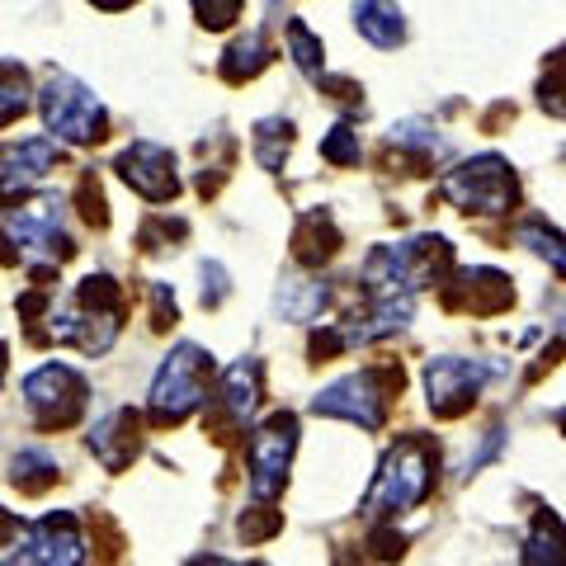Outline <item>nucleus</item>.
Returning <instances> with one entry per match:
<instances>
[{
	"mask_svg": "<svg viewBox=\"0 0 566 566\" xmlns=\"http://www.w3.org/2000/svg\"><path fill=\"white\" fill-rule=\"evenodd\" d=\"M515 241L528 245V251H534L538 260H547L557 274H566V237L557 232V227H547L543 218H528V222H520Z\"/></svg>",
	"mask_w": 566,
	"mask_h": 566,
	"instance_id": "nucleus-23",
	"label": "nucleus"
},
{
	"mask_svg": "<svg viewBox=\"0 0 566 566\" xmlns=\"http://www.w3.org/2000/svg\"><path fill=\"white\" fill-rule=\"evenodd\" d=\"M208 378H212V359L199 345H175L166 354L161 374L151 382L147 397V416L151 424H180L208 401Z\"/></svg>",
	"mask_w": 566,
	"mask_h": 566,
	"instance_id": "nucleus-4",
	"label": "nucleus"
},
{
	"mask_svg": "<svg viewBox=\"0 0 566 566\" xmlns=\"http://www.w3.org/2000/svg\"><path fill=\"white\" fill-rule=\"evenodd\" d=\"M48 335L57 345H76L81 354H104L118 340L123 326V289L109 274H91L76 283V293L62 307H52Z\"/></svg>",
	"mask_w": 566,
	"mask_h": 566,
	"instance_id": "nucleus-2",
	"label": "nucleus"
},
{
	"mask_svg": "<svg viewBox=\"0 0 566 566\" xmlns=\"http://www.w3.org/2000/svg\"><path fill=\"white\" fill-rule=\"evenodd\" d=\"M444 199L463 212H482V218H495V212H510L520 199V185H515V170H510L501 156H472L458 170L444 175Z\"/></svg>",
	"mask_w": 566,
	"mask_h": 566,
	"instance_id": "nucleus-6",
	"label": "nucleus"
},
{
	"mask_svg": "<svg viewBox=\"0 0 566 566\" xmlns=\"http://www.w3.org/2000/svg\"><path fill=\"white\" fill-rule=\"evenodd\" d=\"M20 392H24V406H29L33 424H43V430H66V424L81 420L91 387H85V378L76 374V368L43 364V368H33V374L24 378Z\"/></svg>",
	"mask_w": 566,
	"mask_h": 566,
	"instance_id": "nucleus-7",
	"label": "nucleus"
},
{
	"mask_svg": "<svg viewBox=\"0 0 566 566\" xmlns=\"http://www.w3.org/2000/svg\"><path fill=\"white\" fill-rule=\"evenodd\" d=\"M57 156H62L57 137H29L20 147H6V175H0V185H6V193L39 185L43 175L57 166Z\"/></svg>",
	"mask_w": 566,
	"mask_h": 566,
	"instance_id": "nucleus-14",
	"label": "nucleus"
},
{
	"mask_svg": "<svg viewBox=\"0 0 566 566\" xmlns=\"http://www.w3.org/2000/svg\"><path fill=\"white\" fill-rule=\"evenodd\" d=\"M199 279H203V293H199V297H203V307H208V312H218V307L227 303V293H232V283H227V270H222L218 260H208L203 270H199Z\"/></svg>",
	"mask_w": 566,
	"mask_h": 566,
	"instance_id": "nucleus-27",
	"label": "nucleus"
},
{
	"mask_svg": "<svg viewBox=\"0 0 566 566\" xmlns=\"http://www.w3.org/2000/svg\"><path fill=\"white\" fill-rule=\"evenodd\" d=\"M326 303H331L326 279H283L274 293V307L283 312V322H312Z\"/></svg>",
	"mask_w": 566,
	"mask_h": 566,
	"instance_id": "nucleus-18",
	"label": "nucleus"
},
{
	"mask_svg": "<svg viewBox=\"0 0 566 566\" xmlns=\"http://www.w3.org/2000/svg\"><path fill=\"white\" fill-rule=\"evenodd\" d=\"M434 463H439V449H434L430 434L397 439L378 463L374 486L364 495V515L368 520H397L406 510H416L434 486Z\"/></svg>",
	"mask_w": 566,
	"mask_h": 566,
	"instance_id": "nucleus-1",
	"label": "nucleus"
},
{
	"mask_svg": "<svg viewBox=\"0 0 566 566\" xmlns=\"http://www.w3.org/2000/svg\"><path fill=\"white\" fill-rule=\"evenodd\" d=\"M354 29L364 33L374 48L392 52L406 43V20H401V6L397 0H364L359 10H354Z\"/></svg>",
	"mask_w": 566,
	"mask_h": 566,
	"instance_id": "nucleus-16",
	"label": "nucleus"
},
{
	"mask_svg": "<svg viewBox=\"0 0 566 566\" xmlns=\"http://www.w3.org/2000/svg\"><path fill=\"white\" fill-rule=\"evenodd\" d=\"M114 170L123 175V185L133 193H142L147 203H170L180 193V175H175V156L161 142H133V147L118 151Z\"/></svg>",
	"mask_w": 566,
	"mask_h": 566,
	"instance_id": "nucleus-12",
	"label": "nucleus"
},
{
	"mask_svg": "<svg viewBox=\"0 0 566 566\" xmlns=\"http://www.w3.org/2000/svg\"><path fill=\"white\" fill-rule=\"evenodd\" d=\"M289 57H293V66L303 71L312 85H326V52H322V39H316V33H312L303 20L289 24Z\"/></svg>",
	"mask_w": 566,
	"mask_h": 566,
	"instance_id": "nucleus-22",
	"label": "nucleus"
},
{
	"mask_svg": "<svg viewBox=\"0 0 566 566\" xmlns=\"http://www.w3.org/2000/svg\"><path fill=\"white\" fill-rule=\"evenodd\" d=\"M222 416H227V424H241L255 416V406H260V359L255 354H245V359H237L232 368L222 374Z\"/></svg>",
	"mask_w": 566,
	"mask_h": 566,
	"instance_id": "nucleus-15",
	"label": "nucleus"
},
{
	"mask_svg": "<svg viewBox=\"0 0 566 566\" xmlns=\"http://www.w3.org/2000/svg\"><path fill=\"white\" fill-rule=\"evenodd\" d=\"M557 424H562V430H566V406H562V411H557Z\"/></svg>",
	"mask_w": 566,
	"mask_h": 566,
	"instance_id": "nucleus-30",
	"label": "nucleus"
},
{
	"mask_svg": "<svg viewBox=\"0 0 566 566\" xmlns=\"http://www.w3.org/2000/svg\"><path fill=\"white\" fill-rule=\"evenodd\" d=\"M39 109H43V123L48 133L57 142H71V147H91L109 133V114H104L99 95L91 85H81L76 76L52 66L43 76V91H39Z\"/></svg>",
	"mask_w": 566,
	"mask_h": 566,
	"instance_id": "nucleus-3",
	"label": "nucleus"
},
{
	"mask_svg": "<svg viewBox=\"0 0 566 566\" xmlns=\"http://www.w3.org/2000/svg\"><path fill=\"white\" fill-rule=\"evenodd\" d=\"M528 566H562L566 562V524L557 515H547V510H538V520L534 528H528V538H524V553H520Z\"/></svg>",
	"mask_w": 566,
	"mask_h": 566,
	"instance_id": "nucleus-19",
	"label": "nucleus"
},
{
	"mask_svg": "<svg viewBox=\"0 0 566 566\" xmlns=\"http://www.w3.org/2000/svg\"><path fill=\"white\" fill-rule=\"evenodd\" d=\"M57 472H62V468H57V458H52L48 449H20V453L10 458V482H20L24 491L48 486Z\"/></svg>",
	"mask_w": 566,
	"mask_h": 566,
	"instance_id": "nucleus-25",
	"label": "nucleus"
},
{
	"mask_svg": "<svg viewBox=\"0 0 566 566\" xmlns=\"http://www.w3.org/2000/svg\"><path fill=\"white\" fill-rule=\"evenodd\" d=\"M85 557V538L76 515L66 510H48L43 520L20 528V543H6V562H43V566H71Z\"/></svg>",
	"mask_w": 566,
	"mask_h": 566,
	"instance_id": "nucleus-10",
	"label": "nucleus"
},
{
	"mask_svg": "<svg viewBox=\"0 0 566 566\" xmlns=\"http://www.w3.org/2000/svg\"><path fill=\"white\" fill-rule=\"evenodd\" d=\"M335 251H340V232H335L331 212H307L293 232V260L297 264H326Z\"/></svg>",
	"mask_w": 566,
	"mask_h": 566,
	"instance_id": "nucleus-17",
	"label": "nucleus"
},
{
	"mask_svg": "<svg viewBox=\"0 0 566 566\" xmlns=\"http://www.w3.org/2000/svg\"><path fill=\"white\" fill-rule=\"evenodd\" d=\"M91 6H99V10H123V6H133V0H91Z\"/></svg>",
	"mask_w": 566,
	"mask_h": 566,
	"instance_id": "nucleus-29",
	"label": "nucleus"
},
{
	"mask_svg": "<svg viewBox=\"0 0 566 566\" xmlns=\"http://www.w3.org/2000/svg\"><path fill=\"white\" fill-rule=\"evenodd\" d=\"M387 142H392L397 151H411L416 161H444V156H449V142L439 137V128H434V123H424V118L392 123V133H387Z\"/></svg>",
	"mask_w": 566,
	"mask_h": 566,
	"instance_id": "nucleus-20",
	"label": "nucleus"
},
{
	"mask_svg": "<svg viewBox=\"0 0 566 566\" xmlns=\"http://www.w3.org/2000/svg\"><path fill=\"white\" fill-rule=\"evenodd\" d=\"M264 66H270V43H264L260 29H251L245 39H237L232 48H227L222 76H227V81H255Z\"/></svg>",
	"mask_w": 566,
	"mask_h": 566,
	"instance_id": "nucleus-21",
	"label": "nucleus"
},
{
	"mask_svg": "<svg viewBox=\"0 0 566 566\" xmlns=\"http://www.w3.org/2000/svg\"><path fill=\"white\" fill-rule=\"evenodd\" d=\"M486 378H491V368L482 359H453V354H439V359L424 364V397H430L434 420L463 416L468 406L482 397Z\"/></svg>",
	"mask_w": 566,
	"mask_h": 566,
	"instance_id": "nucleus-11",
	"label": "nucleus"
},
{
	"mask_svg": "<svg viewBox=\"0 0 566 566\" xmlns=\"http://www.w3.org/2000/svg\"><path fill=\"white\" fill-rule=\"evenodd\" d=\"M392 392H401V368H359V374L322 387V392L312 397V411L349 420V424H359V430H382Z\"/></svg>",
	"mask_w": 566,
	"mask_h": 566,
	"instance_id": "nucleus-5",
	"label": "nucleus"
},
{
	"mask_svg": "<svg viewBox=\"0 0 566 566\" xmlns=\"http://www.w3.org/2000/svg\"><path fill=\"white\" fill-rule=\"evenodd\" d=\"M359 133H354V123H335L322 142V161L331 166H359Z\"/></svg>",
	"mask_w": 566,
	"mask_h": 566,
	"instance_id": "nucleus-26",
	"label": "nucleus"
},
{
	"mask_svg": "<svg viewBox=\"0 0 566 566\" xmlns=\"http://www.w3.org/2000/svg\"><path fill=\"white\" fill-rule=\"evenodd\" d=\"M6 237H10V245H20L24 255H43L48 264H62L76 251L62 227V199L52 189L29 203L6 208Z\"/></svg>",
	"mask_w": 566,
	"mask_h": 566,
	"instance_id": "nucleus-8",
	"label": "nucleus"
},
{
	"mask_svg": "<svg viewBox=\"0 0 566 566\" xmlns=\"http://www.w3.org/2000/svg\"><path fill=\"white\" fill-rule=\"evenodd\" d=\"M91 453L99 458L104 472H123L133 468V458L142 453V416L128 411V406H118V411H109L104 420L91 424Z\"/></svg>",
	"mask_w": 566,
	"mask_h": 566,
	"instance_id": "nucleus-13",
	"label": "nucleus"
},
{
	"mask_svg": "<svg viewBox=\"0 0 566 566\" xmlns=\"http://www.w3.org/2000/svg\"><path fill=\"white\" fill-rule=\"evenodd\" d=\"M293 449H297V420L289 411H274L251 434L245 468H251V495H255V501H270V495L283 491V476H289Z\"/></svg>",
	"mask_w": 566,
	"mask_h": 566,
	"instance_id": "nucleus-9",
	"label": "nucleus"
},
{
	"mask_svg": "<svg viewBox=\"0 0 566 566\" xmlns=\"http://www.w3.org/2000/svg\"><path fill=\"white\" fill-rule=\"evenodd\" d=\"M24 95H29L24 85L14 91V62H6V109H0V118L14 123V114H24V109H29V99H24Z\"/></svg>",
	"mask_w": 566,
	"mask_h": 566,
	"instance_id": "nucleus-28",
	"label": "nucleus"
},
{
	"mask_svg": "<svg viewBox=\"0 0 566 566\" xmlns=\"http://www.w3.org/2000/svg\"><path fill=\"white\" fill-rule=\"evenodd\" d=\"M293 147V123L289 118H264L255 123V161L260 170H283V156Z\"/></svg>",
	"mask_w": 566,
	"mask_h": 566,
	"instance_id": "nucleus-24",
	"label": "nucleus"
}]
</instances>
